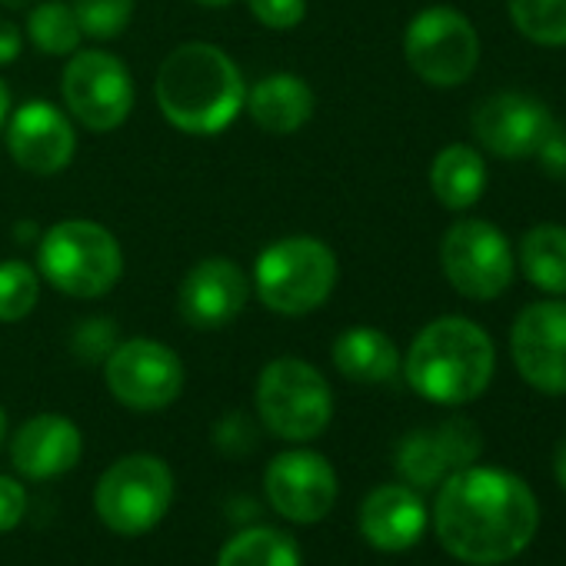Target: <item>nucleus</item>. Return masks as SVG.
<instances>
[{"instance_id":"1","label":"nucleus","mask_w":566,"mask_h":566,"mask_svg":"<svg viewBox=\"0 0 566 566\" xmlns=\"http://www.w3.org/2000/svg\"><path fill=\"white\" fill-rule=\"evenodd\" d=\"M539 523L533 490L500 467H463L443 476L433 530L450 556L470 566H500L520 556Z\"/></svg>"},{"instance_id":"2","label":"nucleus","mask_w":566,"mask_h":566,"mask_svg":"<svg viewBox=\"0 0 566 566\" xmlns=\"http://www.w3.org/2000/svg\"><path fill=\"white\" fill-rule=\"evenodd\" d=\"M154 97L170 127L190 137L223 134L243 111V77L227 51L190 41L174 48L157 67Z\"/></svg>"},{"instance_id":"3","label":"nucleus","mask_w":566,"mask_h":566,"mask_svg":"<svg viewBox=\"0 0 566 566\" xmlns=\"http://www.w3.org/2000/svg\"><path fill=\"white\" fill-rule=\"evenodd\" d=\"M496 370L490 334L470 317H437L410 344L403 357L407 384L430 403L463 407L476 400Z\"/></svg>"},{"instance_id":"4","label":"nucleus","mask_w":566,"mask_h":566,"mask_svg":"<svg viewBox=\"0 0 566 566\" xmlns=\"http://www.w3.org/2000/svg\"><path fill=\"white\" fill-rule=\"evenodd\" d=\"M340 263L321 237L294 233L260 250L253 263V291L280 317H304L324 307L337 287Z\"/></svg>"},{"instance_id":"5","label":"nucleus","mask_w":566,"mask_h":566,"mask_svg":"<svg viewBox=\"0 0 566 566\" xmlns=\"http://www.w3.org/2000/svg\"><path fill=\"white\" fill-rule=\"evenodd\" d=\"M38 273L64 297L101 301L124 273V250L97 220H61L38 243Z\"/></svg>"},{"instance_id":"6","label":"nucleus","mask_w":566,"mask_h":566,"mask_svg":"<svg viewBox=\"0 0 566 566\" xmlns=\"http://www.w3.org/2000/svg\"><path fill=\"white\" fill-rule=\"evenodd\" d=\"M253 400L263 430L287 443H311L334 420V390L327 377L301 357L270 360L256 377Z\"/></svg>"},{"instance_id":"7","label":"nucleus","mask_w":566,"mask_h":566,"mask_svg":"<svg viewBox=\"0 0 566 566\" xmlns=\"http://www.w3.org/2000/svg\"><path fill=\"white\" fill-rule=\"evenodd\" d=\"M174 490L177 483L167 460L154 453H127L101 473L94 486V510L111 533L144 536L170 513Z\"/></svg>"},{"instance_id":"8","label":"nucleus","mask_w":566,"mask_h":566,"mask_svg":"<svg viewBox=\"0 0 566 566\" xmlns=\"http://www.w3.org/2000/svg\"><path fill=\"white\" fill-rule=\"evenodd\" d=\"M440 266L450 287L476 304L496 301L516 276V250L510 237L480 217H463L440 240Z\"/></svg>"},{"instance_id":"9","label":"nucleus","mask_w":566,"mask_h":566,"mask_svg":"<svg viewBox=\"0 0 566 566\" xmlns=\"http://www.w3.org/2000/svg\"><path fill=\"white\" fill-rule=\"evenodd\" d=\"M403 57L423 84L450 91L473 77L480 64V38L467 14L437 4L407 24Z\"/></svg>"},{"instance_id":"10","label":"nucleus","mask_w":566,"mask_h":566,"mask_svg":"<svg viewBox=\"0 0 566 566\" xmlns=\"http://www.w3.org/2000/svg\"><path fill=\"white\" fill-rule=\"evenodd\" d=\"M104 384L111 397L137 413H157L177 403L187 374L184 360L160 340L134 337L120 340L104 360Z\"/></svg>"},{"instance_id":"11","label":"nucleus","mask_w":566,"mask_h":566,"mask_svg":"<svg viewBox=\"0 0 566 566\" xmlns=\"http://www.w3.org/2000/svg\"><path fill=\"white\" fill-rule=\"evenodd\" d=\"M61 94L77 124L94 134L117 130L134 111V81L120 57L107 51H77L71 54Z\"/></svg>"},{"instance_id":"12","label":"nucleus","mask_w":566,"mask_h":566,"mask_svg":"<svg viewBox=\"0 0 566 566\" xmlns=\"http://www.w3.org/2000/svg\"><path fill=\"white\" fill-rule=\"evenodd\" d=\"M337 493V470L317 450H283L263 470V496L270 510L297 526H314L331 516Z\"/></svg>"},{"instance_id":"13","label":"nucleus","mask_w":566,"mask_h":566,"mask_svg":"<svg viewBox=\"0 0 566 566\" xmlns=\"http://www.w3.org/2000/svg\"><path fill=\"white\" fill-rule=\"evenodd\" d=\"M510 354L520 377L549 397L566 394V301L526 304L510 331Z\"/></svg>"},{"instance_id":"14","label":"nucleus","mask_w":566,"mask_h":566,"mask_svg":"<svg viewBox=\"0 0 566 566\" xmlns=\"http://www.w3.org/2000/svg\"><path fill=\"white\" fill-rule=\"evenodd\" d=\"M4 140L11 160L38 177H54L71 167L77 154V134L64 111H57L51 101H28L18 111H11L4 124Z\"/></svg>"},{"instance_id":"15","label":"nucleus","mask_w":566,"mask_h":566,"mask_svg":"<svg viewBox=\"0 0 566 566\" xmlns=\"http://www.w3.org/2000/svg\"><path fill=\"white\" fill-rule=\"evenodd\" d=\"M250 301V280L240 263L227 256H207L187 270L180 280L177 311L193 331H223L230 327Z\"/></svg>"},{"instance_id":"16","label":"nucleus","mask_w":566,"mask_h":566,"mask_svg":"<svg viewBox=\"0 0 566 566\" xmlns=\"http://www.w3.org/2000/svg\"><path fill=\"white\" fill-rule=\"evenodd\" d=\"M470 124L483 150L500 160H523L536 154L539 140L553 127V117L543 101L520 91H500L476 104Z\"/></svg>"},{"instance_id":"17","label":"nucleus","mask_w":566,"mask_h":566,"mask_svg":"<svg viewBox=\"0 0 566 566\" xmlns=\"http://www.w3.org/2000/svg\"><path fill=\"white\" fill-rule=\"evenodd\" d=\"M84 457V433L64 413H38L24 420L11 440V463L31 483L67 476Z\"/></svg>"},{"instance_id":"18","label":"nucleus","mask_w":566,"mask_h":566,"mask_svg":"<svg viewBox=\"0 0 566 566\" xmlns=\"http://www.w3.org/2000/svg\"><path fill=\"white\" fill-rule=\"evenodd\" d=\"M427 506L407 483H384L360 503V533L380 553H403L427 533Z\"/></svg>"},{"instance_id":"19","label":"nucleus","mask_w":566,"mask_h":566,"mask_svg":"<svg viewBox=\"0 0 566 566\" xmlns=\"http://www.w3.org/2000/svg\"><path fill=\"white\" fill-rule=\"evenodd\" d=\"M243 107L263 134L287 137L307 127V120L314 117L317 97L311 84L297 74H270V77H260L247 91Z\"/></svg>"},{"instance_id":"20","label":"nucleus","mask_w":566,"mask_h":566,"mask_svg":"<svg viewBox=\"0 0 566 566\" xmlns=\"http://www.w3.org/2000/svg\"><path fill=\"white\" fill-rule=\"evenodd\" d=\"M334 367L340 370V377L354 380V384H390L403 360H400V350L397 344L377 331V327H350L344 331L337 340H334Z\"/></svg>"},{"instance_id":"21","label":"nucleus","mask_w":566,"mask_h":566,"mask_svg":"<svg viewBox=\"0 0 566 566\" xmlns=\"http://www.w3.org/2000/svg\"><path fill=\"white\" fill-rule=\"evenodd\" d=\"M430 190L447 210H470L486 190V164L470 144L443 147L430 164Z\"/></svg>"},{"instance_id":"22","label":"nucleus","mask_w":566,"mask_h":566,"mask_svg":"<svg viewBox=\"0 0 566 566\" xmlns=\"http://www.w3.org/2000/svg\"><path fill=\"white\" fill-rule=\"evenodd\" d=\"M516 263L536 291L566 297V227L536 223L523 233Z\"/></svg>"},{"instance_id":"23","label":"nucleus","mask_w":566,"mask_h":566,"mask_svg":"<svg viewBox=\"0 0 566 566\" xmlns=\"http://www.w3.org/2000/svg\"><path fill=\"white\" fill-rule=\"evenodd\" d=\"M217 566H304L301 546L276 526H243L217 553Z\"/></svg>"},{"instance_id":"24","label":"nucleus","mask_w":566,"mask_h":566,"mask_svg":"<svg viewBox=\"0 0 566 566\" xmlns=\"http://www.w3.org/2000/svg\"><path fill=\"white\" fill-rule=\"evenodd\" d=\"M28 38L48 57H71L77 54L84 31L71 4H64V0H44V4H34L28 14Z\"/></svg>"},{"instance_id":"25","label":"nucleus","mask_w":566,"mask_h":566,"mask_svg":"<svg viewBox=\"0 0 566 566\" xmlns=\"http://www.w3.org/2000/svg\"><path fill=\"white\" fill-rule=\"evenodd\" d=\"M510 24L539 48H566V0H506Z\"/></svg>"},{"instance_id":"26","label":"nucleus","mask_w":566,"mask_h":566,"mask_svg":"<svg viewBox=\"0 0 566 566\" xmlns=\"http://www.w3.org/2000/svg\"><path fill=\"white\" fill-rule=\"evenodd\" d=\"M397 473L413 490H430V486L443 483V476L450 470H447V460H443V453L437 447L433 430H413V433H407L400 440V447H397Z\"/></svg>"},{"instance_id":"27","label":"nucleus","mask_w":566,"mask_h":566,"mask_svg":"<svg viewBox=\"0 0 566 566\" xmlns=\"http://www.w3.org/2000/svg\"><path fill=\"white\" fill-rule=\"evenodd\" d=\"M41 297V276L24 260H0V324H21Z\"/></svg>"},{"instance_id":"28","label":"nucleus","mask_w":566,"mask_h":566,"mask_svg":"<svg viewBox=\"0 0 566 566\" xmlns=\"http://www.w3.org/2000/svg\"><path fill=\"white\" fill-rule=\"evenodd\" d=\"M71 8L81 21L84 38L114 41L130 28L137 0H71Z\"/></svg>"},{"instance_id":"29","label":"nucleus","mask_w":566,"mask_h":566,"mask_svg":"<svg viewBox=\"0 0 566 566\" xmlns=\"http://www.w3.org/2000/svg\"><path fill=\"white\" fill-rule=\"evenodd\" d=\"M433 437H437V447L447 460V470H463L470 463H476L480 450H483V437L476 430L473 420L467 417H450L443 420L440 427H433Z\"/></svg>"},{"instance_id":"30","label":"nucleus","mask_w":566,"mask_h":566,"mask_svg":"<svg viewBox=\"0 0 566 566\" xmlns=\"http://www.w3.org/2000/svg\"><path fill=\"white\" fill-rule=\"evenodd\" d=\"M256 423L250 420V413H243V410H230V413H223L217 423H213V430H210V440H213V447L223 453V457H247V453H253L256 450Z\"/></svg>"},{"instance_id":"31","label":"nucleus","mask_w":566,"mask_h":566,"mask_svg":"<svg viewBox=\"0 0 566 566\" xmlns=\"http://www.w3.org/2000/svg\"><path fill=\"white\" fill-rule=\"evenodd\" d=\"M117 344H120L117 340V327H114V321H104V317L77 324V331L71 337V350L81 360H87V364H104Z\"/></svg>"},{"instance_id":"32","label":"nucleus","mask_w":566,"mask_h":566,"mask_svg":"<svg viewBox=\"0 0 566 566\" xmlns=\"http://www.w3.org/2000/svg\"><path fill=\"white\" fill-rule=\"evenodd\" d=\"M247 8L266 31H294L307 18V0H247Z\"/></svg>"},{"instance_id":"33","label":"nucleus","mask_w":566,"mask_h":566,"mask_svg":"<svg viewBox=\"0 0 566 566\" xmlns=\"http://www.w3.org/2000/svg\"><path fill=\"white\" fill-rule=\"evenodd\" d=\"M28 516V486L18 476L0 473V533H11Z\"/></svg>"},{"instance_id":"34","label":"nucleus","mask_w":566,"mask_h":566,"mask_svg":"<svg viewBox=\"0 0 566 566\" xmlns=\"http://www.w3.org/2000/svg\"><path fill=\"white\" fill-rule=\"evenodd\" d=\"M539 170L553 180H566V127L553 120V127L546 130V137L539 140L536 154Z\"/></svg>"},{"instance_id":"35","label":"nucleus","mask_w":566,"mask_h":566,"mask_svg":"<svg viewBox=\"0 0 566 566\" xmlns=\"http://www.w3.org/2000/svg\"><path fill=\"white\" fill-rule=\"evenodd\" d=\"M21 54H24V34H21V28L14 21L0 18V67L14 64Z\"/></svg>"},{"instance_id":"36","label":"nucleus","mask_w":566,"mask_h":566,"mask_svg":"<svg viewBox=\"0 0 566 566\" xmlns=\"http://www.w3.org/2000/svg\"><path fill=\"white\" fill-rule=\"evenodd\" d=\"M553 470H556V480H559V486L566 490V437H563V443H559V450H556Z\"/></svg>"},{"instance_id":"37","label":"nucleus","mask_w":566,"mask_h":566,"mask_svg":"<svg viewBox=\"0 0 566 566\" xmlns=\"http://www.w3.org/2000/svg\"><path fill=\"white\" fill-rule=\"evenodd\" d=\"M8 117H11V91L4 81H0V127L8 124Z\"/></svg>"},{"instance_id":"38","label":"nucleus","mask_w":566,"mask_h":566,"mask_svg":"<svg viewBox=\"0 0 566 566\" xmlns=\"http://www.w3.org/2000/svg\"><path fill=\"white\" fill-rule=\"evenodd\" d=\"M0 4L11 8V11H24V8H31V4H34V0H0Z\"/></svg>"},{"instance_id":"39","label":"nucleus","mask_w":566,"mask_h":566,"mask_svg":"<svg viewBox=\"0 0 566 566\" xmlns=\"http://www.w3.org/2000/svg\"><path fill=\"white\" fill-rule=\"evenodd\" d=\"M193 4H200V8H230L233 0H193Z\"/></svg>"},{"instance_id":"40","label":"nucleus","mask_w":566,"mask_h":566,"mask_svg":"<svg viewBox=\"0 0 566 566\" xmlns=\"http://www.w3.org/2000/svg\"><path fill=\"white\" fill-rule=\"evenodd\" d=\"M4 437H8V413L0 407V447H4Z\"/></svg>"}]
</instances>
